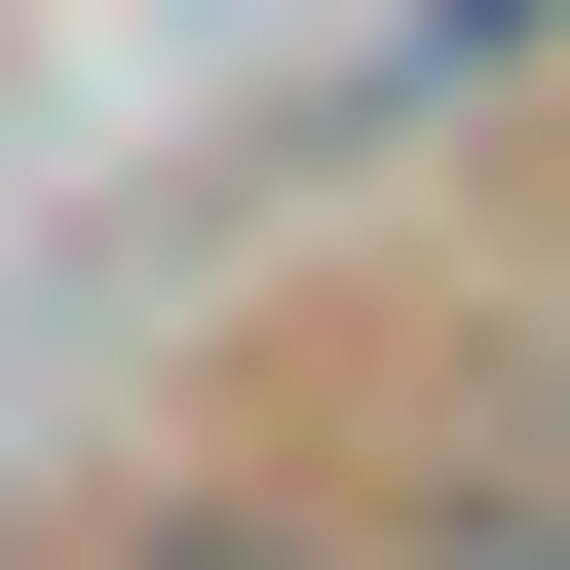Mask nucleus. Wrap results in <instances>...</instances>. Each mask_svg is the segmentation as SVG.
Returning <instances> with one entry per match:
<instances>
[{
	"label": "nucleus",
	"instance_id": "f257e3e1",
	"mask_svg": "<svg viewBox=\"0 0 570 570\" xmlns=\"http://www.w3.org/2000/svg\"><path fill=\"white\" fill-rule=\"evenodd\" d=\"M115 570H343V532H266V494H153V532H115Z\"/></svg>",
	"mask_w": 570,
	"mask_h": 570
},
{
	"label": "nucleus",
	"instance_id": "f03ea898",
	"mask_svg": "<svg viewBox=\"0 0 570 570\" xmlns=\"http://www.w3.org/2000/svg\"><path fill=\"white\" fill-rule=\"evenodd\" d=\"M532 39H570V0H419V77H532Z\"/></svg>",
	"mask_w": 570,
	"mask_h": 570
}]
</instances>
